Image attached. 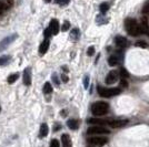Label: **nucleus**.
I'll use <instances>...</instances> for the list:
<instances>
[{"mask_svg":"<svg viewBox=\"0 0 149 147\" xmlns=\"http://www.w3.org/2000/svg\"><path fill=\"white\" fill-rule=\"evenodd\" d=\"M45 1H46V2H50V1H51V0H45Z\"/></svg>","mask_w":149,"mask_h":147,"instance_id":"obj_36","label":"nucleus"},{"mask_svg":"<svg viewBox=\"0 0 149 147\" xmlns=\"http://www.w3.org/2000/svg\"><path fill=\"white\" fill-rule=\"evenodd\" d=\"M149 12V0L145 3V6H143V13H148Z\"/></svg>","mask_w":149,"mask_h":147,"instance_id":"obj_25","label":"nucleus"},{"mask_svg":"<svg viewBox=\"0 0 149 147\" xmlns=\"http://www.w3.org/2000/svg\"><path fill=\"white\" fill-rule=\"evenodd\" d=\"M69 27H70L69 22H68V21H66V22L63 23V25H62V31H67L69 29Z\"/></svg>","mask_w":149,"mask_h":147,"instance_id":"obj_31","label":"nucleus"},{"mask_svg":"<svg viewBox=\"0 0 149 147\" xmlns=\"http://www.w3.org/2000/svg\"><path fill=\"white\" fill-rule=\"evenodd\" d=\"M109 110V105L106 102H96L95 104L91 106V112L93 115L96 116H102Z\"/></svg>","mask_w":149,"mask_h":147,"instance_id":"obj_2","label":"nucleus"},{"mask_svg":"<svg viewBox=\"0 0 149 147\" xmlns=\"http://www.w3.org/2000/svg\"><path fill=\"white\" fill-rule=\"evenodd\" d=\"M62 147H71V139L68 134H63L61 136Z\"/></svg>","mask_w":149,"mask_h":147,"instance_id":"obj_12","label":"nucleus"},{"mask_svg":"<svg viewBox=\"0 0 149 147\" xmlns=\"http://www.w3.org/2000/svg\"><path fill=\"white\" fill-rule=\"evenodd\" d=\"M49 29L52 34H57L59 32V22H58V20H56V19L51 20V22L49 25Z\"/></svg>","mask_w":149,"mask_h":147,"instance_id":"obj_10","label":"nucleus"},{"mask_svg":"<svg viewBox=\"0 0 149 147\" xmlns=\"http://www.w3.org/2000/svg\"><path fill=\"white\" fill-rule=\"evenodd\" d=\"M79 37H80L79 30H78L77 28H76V29H72V30H71V33H70V38L74 39V41H77V40L79 39Z\"/></svg>","mask_w":149,"mask_h":147,"instance_id":"obj_18","label":"nucleus"},{"mask_svg":"<svg viewBox=\"0 0 149 147\" xmlns=\"http://www.w3.org/2000/svg\"><path fill=\"white\" fill-rule=\"evenodd\" d=\"M119 58L117 55H110L109 56V59H108V63H109V65H111V67H115V65H117L119 63Z\"/></svg>","mask_w":149,"mask_h":147,"instance_id":"obj_15","label":"nucleus"},{"mask_svg":"<svg viewBox=\"0 0 149 147\" xmlns=\"http://www.w3.org/2000/svg\"><path fill=\"white\" fill-rule=\"evenodd\" d=\"M56 2L59 3V5H61V6H66L69 2V0H56Z\"/></svg>","mask_w":149,"mask_h":147,"instance_id":"obj_29","label":"nucleus"},{"mask_svg":"<svg viewBox=\"0 0 149 147\" xmlns=\"http://www.w3.org/2000/svg\"><path fill=\"white\" fill-rule=\"evenodd\" d=\"M24 84L29 86L31 84V69L27 67L24 71Z\"/></svg>","mask_w":149,"mask_h":147,"instance_id":"obj_9","label":"nucleus"},{"mask_svg":"<svg viewBox=\"0 0 149 147\" xmlns=\"http://www.w3.org/2000/svg\"><path fill=\"white\" fill-rule=\"evenodd\" d=\"M1 9H2V5L0 3V12H1Z\"/></svg>","mask_w":149,"mask_h":147,"instance_id":"obj_35","label":"nucleus"},{"mask_svg":"<svg viewBox=\"0 0 149 147\" xmlns=\"http://www.w3.org/2000/svg\"><path fill=\"white\" fill-rule=\"evenodd\" d=\"M88 123H90V124H96L97 126H101V125H104L106 123H108L107 121H104V120H98V118H90V120H88Z\"/></svg>","mask_w":149,"mask_h":147,"instance_id":"obj_17","label":"nucleus"},{"mask_svg":"<svg viewBox=\"0 0 149 147\" xmlns=\"http://www.w3.org/2000/svg\"><path fill=\"white\" fill-rule=\"evenodd\" d=\"M127 123H128L127 120H112V121H108V124L111 126L112 128L124 127L125 125H127Z\"/></svg>","mask_w":149,"mask_h":147,"instance_id":"obj_7","label":"nucleus"},{"mask_svg":"<svg viewBox=\"0 0 149 147\" xmlns=\"http://www.w3.org/2000/svg\"><path fill=\"white\" fill-rule=\"evenodd\" d=\"M52 80L56 82V85H59V82H58V80H57V76H56V74H54L52 75Z\"/></svg>","mask_w":149,"mask_h":147,"instance_id":"obj_32","label":"nucleus"},{"mask_svg":"<svg viewBox=\"0 0 149 147\" xmlns=\"http://www.w3.org/2000/svg\"><path fill=\"white\" fill-rule=\"evenodd\" d=\"M107 138L105 137H100V136H93V137H90L88 138V143L91 144L93 146H104L107 144Z\"/></svg>","mask_w":149,"mask_h":147,"instance_id":"obj_5","label":"nucleus"},{"mask_svg":"<svg viewBox=\"0 0 149 147\" xmlns=\"http://www.w3.org/2000/svg\"><path fill=\"white\" fill-rule=\"evenodd\" d=\"M120 76H121V78H128V76H129V73L127 72V70L121 69V70H120Z\"/></svg>","mask_w":149,"mask_h":147,"instance_id":"obj_24","label":"nucleus"},{"mask_svg":"<svg viewBox=\"0 0 149 147\" xmlns=\"http://www.w3.org/2000/svg\"><path fill=\"white\" fill-rule=\"evenodd\" d=\"M125 25H126V29L127 32L132 36V37H136L139 36L141 33V29H140V25L137 23V21L135 19H127L125 21Z\"/></svg>","mask_w":149,"mask_h":147,"instance_id":"obj_1","label":"nucleus"},{"mask_svg":"<svg viewBox=\"0 0 149 147\" xmlns=\"http://www.w3.org/2000/svg\"><path fill=\"white\" fill-rule=\"evenodd\" d=\"M99 9L102 13L107 12V10L109 9V5H108V3H106V2H104V3H101V5H100Z\"/></svg>","mask_w":149,"mask_h":147,"instance_id":"obj_22","label":"nucleus"},{"mask_svg":"<svg viewBox=\"0 0 149 147\" xmlns=\"http://www.w3.org/2000/svg\"><path fill=\"white\" fill-rule=\"evenodd\" d=\"M93 53H95V48H93V47H90L87 51V54L89 55V56H91V55H93Z\"/></svg>","mask_w":149,"mask_h":147,"instance_id":"obj_30","label":"nucleus"},{"mask_svg":"<svg viewBox=\"0 0 149 147\" xmlns=\"http://www.w3.org/2000/svg\"><path fill=\"white\" fill-rule=\"evenodd\" d=\"M48 48H49V40H45L44 42L41 43L40 48H39L40 54H45V53L48 51Z\"/></svg>","mask_w":149,"mask_h":147,"instance_id":"obj_14","label":"nucleus"},{"mask_svg":"<svg viewBox=\"0 0 149 147\" xmlns=\"http://www.w3.org/2000/svg\"><path fill=\"white\" fill-rule=\"evenodd\" d=\"M118 76L119 74L117 71H110L107 75V78H106V83L107 84H113L116 81L118 80Z\"/></svg>","mask_w":149,"mask_h":147,"instance_id":"obj_8","label":"nucleus"},{"mask_svg":"<svg viewBox=\"0 0 149 147\" xmlns=\"http://www.w3.org/2000/svg\"><path fill=\"white\" fill-rule=\"evenodd\" d=\"M10 61V56L5 55V56H0V65H5Z\"/></svg>","mask_w":149,"mask_h":147,"instance_id":"obj_21","label":"nucleus"},{"mask_svg":"<svg viewBox=\"0 0 149 147\" xmlns=\"http://www.w3.org/2000/svg\"><path fill=\"white\" fill-rule=\"evenodd\" d=\"M62 80L65 81V82H67V81H68V78H67L66 75H62Z\"/></svg>","mask_w":149,"mask_h":147,"instance_id":"obj_34","label":"nucleus"},{"mask_svg":"<svg viewBox=\"0 0 149 147\" xmlns=\"http://www.w3.org/2000/svg\"><path fill=\"white\" fill-rule=\"evenodd\" d=\"M44 36H45V39H48L50 36H52V33H51V31H50L49 28H47V29H45L44 31Z\"/></svg>","mask_w":149,"mask_h":147,"instance_id":"obj_23","label":"nucleus"},{"mask_svg":"<svg viewBox=\"0 0 149 147\" xmlns=\"http://www.w3.org/2000/svg\"><path fill=\"white\" fill-rule=\"evenodd\" d=\"M51 92H52V86H51L49 82H47L44 86V93L45 94H50Z\"/></svg>","mask_w":149,"mask_h":147,"instance_id":"obj_19","label":"nucleus"},{"mask_svg":"<svg viewBox=\"0 0 149 147\" xmlns=\"http://www.w3.org/2000/svg\"><path fill=\"white\" fill-rule=\"evenodd\" d=\"M120 89H105V87H98V93L102 98H111L115 95L120 94Z\"/></svg>","mask_w":149,"mask_h":147,"instance_id":"obj_3","label":"nucleus"},{"mask_svg":"<svg viewBox=\"0 0 149 147\" xmlns=\"http://www.w3.org/2000/svg\"><path fill=\"white\" fill-rule=\"evenodd\" d=\"M89 135H106L109 134L110 131L105 128L104 126H93V127H89L87 131Z\"/></svg>","mask_w":149,"mask_h":147,"instance_id":"obj_4","label":"nucleus"},{"mask_svg":"<svg viewBox=\"0 0 149 147\" xmlns=\"http://www.w3.org/2000/svg\"><path fill=\"white\" fill-rule=\"evenodd\" d=\"M115 43H116V45L119 47V48H125L126 45H127V39H125L124 37H118L115 38Z\"/></svg>","mask_w":149,"mask_h":147,"instance_id":"obj_11","label":"nucleus"},{"mask_svg":"<svg viewBox=\"0 0 149 147\" xmlns=\"http://www.w3.org/2000/svg\"><path fill=\"white\" fill-rule=\"evenodd\" d=\"M67 126L70 129L76 131V129H78V127H79V122L77 120H69L68 122H67Z\"/></svg>","mask_w":149,"mask_h":147,"instance_id":"obj_13","label":"nucleus"},{"mask_svg":"<svg viewBox=\"0 0 149 147\" xmlns=\"http://www.w3.org/2000/svg\"><path fill=\"white\" fill-rule=\"evenodd\" d=\"M50 147H60V144L57 139H52L50 142Z\"/></svg>","mask_w":149,"mask_h":147,"instance_id":"obj_26","label":"nucleus"},{"mask_svg":"<svg viewBox=\"0 0 149 147\" xmlns=\"http://www.w3.org/2000/svg\"><path fill=\"white\" fill-rule=\"evenodd\" d=\"M88 85H89V76L86 75L85 76V80H84V86H85V89H88Z\"/></svg>","mask_w":149,"mask_h":147,"instance_id":"obj_28","label":"nucleus"},{"mask_svg":"<svg viewBox=\"0 0 149 147\" xmlns=\"http://www.w3.org/2000/svg\"><path fill=\"white\" fill-rule=\"evenodd\" d=\"M48 132H49V128H48V125L47 124H41V126H40V137H45V136H47L48 135Z\"/></svg>","mask_w":149,"mask_h":147,"instance_id":"obj_16","label":"nucleus"},{"mask_svg":"<svg viewBox=\"0 0 149 147\" xmlns=\"http://www.w3.org/2000/svg\"><path fill=\"white\" fill-rule=\"evenodd\" d=\"M18 78H19V74L18 73H13V74H11L9 78H8V83H15L16 81L18 80Z\"/></svg>","mask_w":149,"mask_h":147,"instance_id":"obj_20","label":"nucleus"},{"mask_svg":"<svg viewBox=\"0 0 149 147\" xmlns=\"http://www.w3.org/2000/svg\"><path fill=\"white\" fill-rule=\"evenodd\" d=\"M17 38V34H13V36H10V37H7L5 38L1 42H0V51H2V50H5L10 44V43H13L15 41V39Z\"/></svg>","mask_w":149,"mask_h":147,"instance_id":"obj_6","label":"nucleus"},{"mask_svg":"<svg viewBox=\"0 0 149 147\" xmlns=\"http://www.w3.org/2000/svg\"><path fill=\"white\" fill-rule=\"evenodd\" d=\"M136 45L137 47H141V48H147L148 47V44L146 42H143V41H138V42H136Z\"/></svg>","mask_w":149,"mask_h":147,"instance_id":"obj_27","label":"nucleus"},{"mask_svg":"<svg viewBox=\"0 0 149 147\" xmlns=\"http://www.w3.org/2000/svg\"><path fill=\"white\" fill-rule=\"evenodd\" d=\"M121 85L124 86V87H127V86H128V83H127L125 80H123V81H121Z\"/></svg>","mask_w":149,"mask_h":147,"instance_id":"obj_33","label":"nucleus"},{"mask_svg":"<svg viewBox=\"0 0 149 147\" xmlns=\"http://www.w3.org/2000/svg\"><path fill=\"white\" fill-rule=\"evenodd\" d=\"M0 111H1V107H0Z\"/></svg>","mask_w":149,"mask_h":147,"instance_id":"obj_37","label":"nucleus"}]
</instances>
